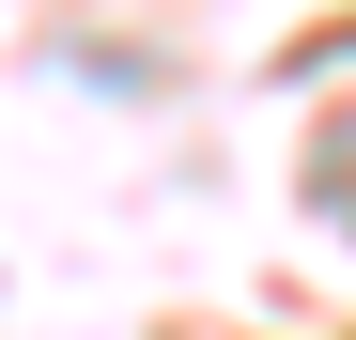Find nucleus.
<instances>
[{"label": "nucleus", "instance_id": "1", "mask_svg": "<svg viewBox=\"0 0 356 340\" xmlns=\"http://www.w3.org/2000/svg\"><path fill=\"white\" fill-rule=\"evenodd\" d=\"M325 201H341V216H356V124H341V139H325Z\"/></svg>", "mask_w": 356, "mask_h": 340}]
</instances>
